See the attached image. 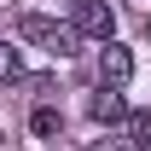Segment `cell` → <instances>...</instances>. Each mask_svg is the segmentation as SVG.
<instances>
[{
    "instance_id": "obj_1",
    "label": "cell",
    "mask_w": 151,
    "mask_h": 151,
    "mask_svg": "<svg viewBox=\"0 0 151 151\" xmlns=\"http://www.w3.org/2000/svg\"><path fill=\"white\" fill-rule=\"evenodd\" d=\"M18 35H23V41H35L41 52H52V58H70L76 47H81V35H76L70 23L41 18V12H23V18H18Z\"/></svg>"
},
{
    "instance_id": "obj_2",
    "label": "cell",
    "mask_w": 151,
    "mask_h": 151,
    "mask_svg": "<svg viewBox=\"0 0 151 151\" xmlns=\"http://www.w3.org/2000/svg\"><path fill=\"white\" fill-rule=\"evenodd\" d=\"M70 29H76L81 41H99V47H105V41H116V12L105 6V0H76Z\"/></svg>"
},
{
    "instance_id": "obj_3",
    "label": "cell",
    "mask_w": 151,
    "mask_h": 151,
    "mask_svg": "<svg viewBox=\"0 0 151 151\" xmlns=\"http://www.w3.org/2000/svg\"><path fill=\"white\" fill-rule=\"evenodd\" d=\"M128 76H134V52L116 47V41H105V47H99V81H105V87H122Z\"/></svg>"
},
{
    "instance_id": "obj_4",
    "label": "cell",
    "mask_w": 151,
    "mask_h": 151,
    "mask_svg": "<svg viewBox=\"0 0 151 151\" xmlns=\"http://www.w3.org/2000/svg\"><path fill=\"white\" fill-rule=\"evenodd\" d=\"M87 111H93L99 122H122V116H128V105H122V93H116V87H99Z\"/></svg>"
},
{
    "instance_id": "obj_5",
    "label": "cell",
    "mask_w": 151,
    "mask_h": 151,
    "mask_svg": "<svg viewBox=\"0 0 151 151\" xmlns=\"http://www.w3.org/2000/svg\"><path fill=\"white\" fill-rule=\"evenodd\" d=\"M12 81H23V58L12 41H0V87H12Z\"/></svg>"
},
{
    "instance_id": "obj_6",
    "label": "cell",
    "mask_w": 151,
    "mask_h": 151,
    "mask_svg": "<svg viewBox=\"0 0 151 151\" xmlns=\"http://www.w3.org/2000/svg\"><path fill=\"white\" fill-rule=\"evenodd\" d=\"M122 122H128V139L122 145L128 151H151V116H122Z\"/></svg>"
},
{
    "instance_id": "obj_7",
    "label": "cell",
    "mask_w": 151,
    "mask_h": 151,
    "mask_svg": "<svg viewBox=\"0 0 151 151\" xmlns=\"http://www.w3.org/2000/svg\"><path fill=\"white\" fill-rule=\"evenodd\" d=\"M35 134H58V111L41 105V111H35Z\"/></svg>"
},
{
    "instance_id": "obj_8",
    "label": "cell",
    "mask_w": 151,
    "mask_h": 151,
    "mask_svg": "<svg viewBox=\"0 0 151 151\" xmlns=\"http://www.w3.org/2000/svg\"><path fill=\"white\" fill-rule=\"evenodd\" d=\"M87 151H128V145H122V139H93Z\"/></svg>"
}]
</instances>
